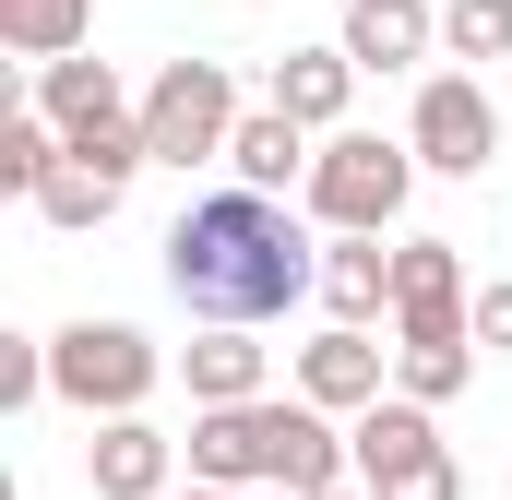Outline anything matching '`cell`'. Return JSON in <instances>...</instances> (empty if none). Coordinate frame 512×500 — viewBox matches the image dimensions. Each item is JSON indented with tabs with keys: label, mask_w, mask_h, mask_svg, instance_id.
<instances>
[{
	"label": "cell",
	"mask_w": 512,
	"mask_h": 500,
	"mask_svg": "<svg viewBox=\"0 0 512 500\" xmlns=\"http://www.w3.org/2000/svg\"><path fill=\"white\" fill-rule=\"evenodd\" d=\"M358 489V453H346V429L322 417V405H274V500H334Z\"/></svg>",
	"instance_id": "cell-11"
},
{
	"label": "cell",
	"mask_w": 512,
	"mask_h": 500,
	"mask_svg": "<svg viewBox=\"0 0 512 500\" xmlns=\"http://www.w3.org/2000/svg\"><path fill=\"white\" fill-rule=\"evenodd\" d=\"M405 143H417V167L477 179V167L501 155V96H489L477 72H429V84H417V108H405Z\"/></svg>",
	"instance_id": "cell-6"
},
{
	"label": "cell",
	"mask_w": 512,
	"mask_h": 500,
	"mask_svg": "<svg viewBox=\"0 0 512 500\" xmlns=\"http://www.w3.org/2000/svg\"><path fill=\"white\" fill-rule=\"evenodd\" d=\"M382 393H393V346L346 334V322H322V334L298 346V405H322V417H370Z\"/></svg>",
	"instance_id": "cell-10"
},
{
	"label": "cell",
	"mask_w": 512,
	"mask_h": 500,
	"mask_svg": "<svg viewBox=\"0 0 512 500\" xmlns=\"http://www.w3.org/2000/svg\"><path fill=\"white\" fill-rule=\"evenodd\" d=\"M155 381H167V358H155L131 322H60V334H48V393L84 405L96 429H108V417H143Z\"/></svg>",
	"instance_id": "cell-3"
},
{
	"label": "cell",
	"mask_w": 512,
	"mask_h": 500,
	"mask_svg": "<svg viewBox=\"0 0 512 500\" xmlns=\"http://www.w3.org/2000/svg\"><path fill=\"white\" fill-rule=\"evenodd\" d=\"M167 500H227V489H167Z\"/></svg>",
	"instance_id": "cell-25"
},
{
	"label": "cell",
	"mask_w": 512,
	"mask_h": 500,
	"mask_svg": "<svg viewBox=\"0 0 512 500\" xmlns=\"http://www.w3.org/2000/svg\"><path fill=\"white\" fill-rule=\"evenodd\" d=\"M465 381H477V346H393V393H405V405H429V417H441Z\"/></svg>",
	"instance_id": "cell-20"
},
{
	"label": "cell",
	"mask_w": 512,
	"mask_h": 500,
	"mask_svg": "<svg viewBox=\"0 0 512 500\" xmlns=\"http://www.w3.org/2000/svg\"><path fill=\"white\" fill-rule=\"evenodd\" d=\"M239 84H227V60H167L155 84H143V143H155V167H215L227 143H239Z\"/></svg>",
	"instance_id": "cell-4"
},
{
	"label": "cell",
	"mask_w": 512,
	"mask_h": 500,
	"mask_svg": "<svg viewBox=\"0 0 512 500\" xmlns=\"http://www.w3.org/2000/svg\"><path fill=\"white\" fill-rule=\"evenodd\" d=\"M393 346H477V298H465L453 239H393Z\"/></svg>",
	"instance_id": "cell-5"
},
{
	"label": "cell",
	"mask_w": 512,
	"mask_h": 500,
	"mask_svg": "<svg viewBox=\"0 0 512 500\" xmlns=\"http://www.w3.org/2000/svg\"><path fill=\"white\" fill-rule=\"evenodd\" d=\"M346 96H358V60H346V48H286L262 108H286L298 131H322V143H334V131H346Z\"/></svg>",
	"instance_id": "cell-14"
},
{
	"label": "cell",
	"mask_w": 512,
	"mask_h": 500,
	"mask_svg": "<svg viewBox=\"0 0 512 500\" xmlns=\"http://www.w3.org/2000/svg\"><path fill=\"white\" fill-rule=\"evenodd\" d=\"M36 215H48L60 239H96V227L120 215V179H96V167H60V179L36 191Z\"/></svg>",
	"instance_id": "cell-21"
},
{
	"label": "cell",
	"mask_w": 512,
	"mask_h": 500,
	"mask_svg": "<svg viewBox=\"0 0 512 500\" xmlns=\"http://www.w3.org/2000/svg\"><path fill=\"white\" fill-rule=\"evenodd\" d=\"M274 405L286 393H262V405H203L191 417V441H179V465H191V489H274Z\"/></svg>",
	"instance_id": "cell-7"
},
{
	"label": "cell",
	"mask_w": 512,
	"mask_h": 500,
	"mask_svg": "<svg viewBox=\"0 0 512 500\" xmlns=\"http://www.w3.org/2000/svg\"><path fill=\"white\" fill-rule=\"evenodd\" d=\"M84 489L96 500H167L179 489V441H167L155 417H108V429L84 441Z\"/></svg>",
	"instance_id": "cell-12"
},
{
	"label": "cell",
	"mask_w": 512,
	"mask_h": 500,
	"mask_svg": "<svg viewBox=\"0 0 512 500\" xmlns=\"http://www.w3.org/2000/svg\"><path fill=\"white\" fill-rule=\"evenodd\" d=\"M262 370H274V358H262L251 334H227V322H215L203 346H179V381H191V417H203V405H262Z\"/></svg>",
	"instance_id": "cell-17"
},
{
	"label": "cell",
	"mask_w": 512,
	"mask_h": 500,
	"mask_svg": "<svg viewBox=\"0 0 512 500\" xmlns=\"http://www.w3.org/2000/svg\"><path fill=\"white\" fill-rule=\"evenodd\" d=\"M84 24H96V0H0V48H12L24 72L84 60Z\"/></svg>",
	"instance_id": "cell-18"
},
{
	"label": "cell",
	"mask_w": 512,
	"mask_h": 500,
	"mask_svg": "<svg viewBox=\"0 0 512 500\" xmlns=\"http://www.w3.org/2000/svg\"><path fill=\"white\" fill-rule=\"evenodd\" d=\"M405 191H417V143L334 131V143L310 155V215H322L334 239H382L393 215H405Z\"/></svg>",
	"instance_id": "cell-2"
},
{
	"label": "cell",
	"mask_w": 512,
	"mask_h": 500,
	"mask_svg": "<svg viewBox=\"0 0 512 500\" xmlns=\"http://www.w3.org/2000/svg\"><path fill=\"white\" fill-rule=\"evenodd\" d=\"M36 120H48L72 155H84V143H108V131L143 120V96H131L108 60H48V72H36Z\"/></svg>",
	"instance_id": "cell-9"
},
{
	"label": "cell",
	"mask_w": 512,
	"mask_h": 500,
	"mask_svg": "<svg viewBox=\"0 0 512 500\" xmlns=\"http://www.w3.org/2000/svg\"><path fill=\"white\" fill-rule=\"evenodd\" d=\"M0 405H48V334H0Z\"/></svg>",
	"instance_id": "cell-23"
},
{
	"label": "cell",
	"mask_w": 512,
	"mask_h": 500,
	"mask_svg": "<svg viewBox=\"0 0 512 500\" xmlns=\"http://www.w3.org/2000/svg\"><path fill=\"white\" fill-rule=\"evenodd\" d=\"M346 453H358V489H417V477H441L453 453H441V417L429 405H405V393H382L370 417H346Z\"/></svg>",
	"instance_id": "cell-8"
},
{
	"label": "cell",
	"mask_w": 512,
	"mask_h": 500,
	"mask_svg": "<svg viewBox=\"0 0 512 500\" xmlns=\"http://www.w3.org/2000/svg\"><path fill=\"white\" fill-rule=\"evenodd\" d=\"M60 167H72V143L36 120V108H12V120H0V191H12V203H36Z\"/></svg>",
	"instance_id": "cell-19"
},
{
	"label": "cell",
	"mask_w": 512,
	"mask_h": 500,
	"mask_svg": "<svg viewBox=\"0 0 512 500\" xmlns=\"http://www.w3.org/2000/svg\"><path fill=\"white\" fill-rule=\"evenodd\" d=\"M334 500H370V489H334Z\"/></svg>",
	"instance_id": "cell-26"
},
{
	"label": "cell",
	"mask_w": 512,
	"mask_h": 500,
	"mask_svg": "<svg viewBox=\"0 0 512 500\" xmlns=\"http://www.w3.org/2000/svg\"><path fill=\"white\" fill-rule=\"evenodd\" d=\"M262 500H274V489H262Z\"/></svg>",
	"instance_id": "cell-27"
},
{
	"label": "cell",
	"mask_w": 512,
	"mask_h": 500,
	"mask_svg": "<svg viewBox=\"0 0 512 500\" xmlns=\"http://www.w3.org/2000/svg\"><path fill=\"white\" fill-rule=\"evenodd\" d=\"M227 167H239V191L286 203V191H310V131L286 120V108H251V120H239V143H227Z\"/></svg>",
	"instance_id": "cell-15"
},
{
	"label": "cell",
	"mask_w": 512,
	"mask_h": 500,
	"mask_svg": "<svg viewBox=\"0 0 512 500\" xmlns=\"http://www.w3.org/2000/svg\"><path fill=\"white\" fill-rule=\"evenodd\" d=\"M477 358H512V274L477 286Z\"/></svg>",
	"instance_id": "cell-24"
},
{
	"label": "cell",
	"mask_w": 512,
	"mask_h": 500,
	"mask_svg": "<svg viewBox=\"0 0 512 500\" xmlns=\"http://www.w3.org/2000/svg\"><path fill=\"white\" fill-rule=\"evenodd\" d=\"M358 72H417L441 48V12L429 0H346V36H334Z\"/></svg>",
	"instance_id": "cell-13"
},
{
	"label": "cell",
	"mask_w": 512,
	"mask_h": 500,
	"mask_svg": "<svg viewBox=\"0 0 512 500\" xmlns=\"http://www.w3.org/2000/svg\"><path fill=\"white\" fill-rule=\"evenodd\" d=\"M322 310H334L346 334L393 322V250L382 239H334V250H322Z\"/></svg>",
	"instance_id": "cell-16"
},
{
	"label": "cell",
	"mask_w": 512,
	"mask_h": 500,
	"mask_svg": "<svg viewBox=\"0 0 512 500\" xmlns=\"http://www.w3.org/2000/svg\"><path fill=\"white\" fill-rule=\"evenodd\" d=\"M167 286H179V310L215 334H262V322H286L298 298H322V250L298 239V215L286 203H262V191H203L179 227H167Z\"/></svg>",
	"instance_id": "cell-1"
},
{
	"label": "cell",
	"mask_w": 512,
	"mask_h": 500,
	"mask_svg": "<svg viewBox=\"0 0 512 500\" xmlns=\"http://www.w3.org/2000/svg\"><path fill=\"white\" fill-rule=\"evenodd\" d=\"M441 48H453V60H501V72H512V0H441Z\"/></svg>",
	"instance_id": "cell-22"
}]
</instances>
